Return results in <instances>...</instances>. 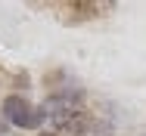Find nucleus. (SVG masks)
<instances>
[{"mask_svg": "<svg viewBox=\"0 0 146 136\" xmlns=\"http://www.w3.org/2000/svg\"><path fill=\"white\" fill-rule=\"evenodd\" d=\"M40 136H59V133H40Z\"/></svg>", "mask_w": 146, "mask_h": 136, "instance_id": "3", "label": "nucleus"}, {"mask_svg": "<svg viewBox=\"0 0 146 136\" xmlns=\"http://www.w3.org/2000/svg\"><path fill=\"white\" fill-rule=\"evenodd\" d=\"M59 12H65V19L72 22V25H78V22H87L90 16H96L100 9H106V6H96V3H62L56 6Z\"/></svg>", "mask_w": 146, "mask_h": 136, "instance_id": "2", "label": "nucleus"}, {"mask_svg": "<svg viewBox=\"0 0 146 136\" xmlns=\"http://www.w3.org/2000/svg\"><path fill=\"white\" fill-rule=\"evenodd\" d=\"M3 118H6L9 124H16V127L31 130V127H37V124L44 121V108H37L28 96H19V93H16V96H6V99H3Z\"/></svg>", "mask_w": 146, "mask_h": 136, "instance_id": "1", "label": "nucleus"}]
</instances>
